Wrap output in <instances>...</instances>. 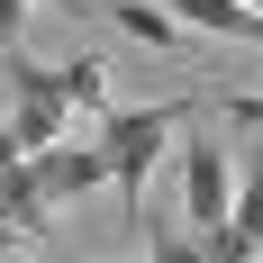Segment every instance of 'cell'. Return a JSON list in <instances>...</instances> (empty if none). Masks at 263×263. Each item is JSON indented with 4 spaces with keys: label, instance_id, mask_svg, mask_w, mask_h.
<instances>
[{
    "label": "cell",
    "instance_id": "6da1fadb",
    "mask_svg": "<svg viewBox=\"0 0 263 263\" xmlns=\"http://www.w3.org/2000/svg\"><path fill=\"white\" fill-rule=\"evenodd\" d=\"M191 118H200V91H191V100H163V109H109L100 127H91V145L109 155V182H118L127 218L145 209V173H155L163 136H173V127H191Z\"/></svg>",
    "mask_w": 263,
    "mask_h": 263
},
{
    "label": "cell",
    "instance_id": "ba28073f",
    "mask_svg": "<svg viewBox=\"0 0 263 263\" xmlns=\"http://www.w3.org/2000/svg\"><path fill=\"white\" fill-rule=\"evenodd\" d=\"M100 9H109V18H118V27H127V36H136V46H173V36H182V27H173V18H163V9H155V0H100Z\"/></svg>",
    "mask_w": 263,
    "mask_h": 263
},
{
    "label": "cell",
    "instance_id": "7c38bea8",
    "mask_svg": "<svg viewBox=\"0 0 263 263\" xmlns=\"http://www.w3.org/2000/svg\"><path fill=\"white\" fill-rule=\"evenodd\" d=\"M46 263H82V254H54V245H46Z\"/></svg>",
    "mask_w": 263,
    "mask_h": 263
},
{
    "label": "cell",
    "instance_id": "9c48e42d",
    "mask_svg": "<svg viewBox=\"0 0 263 263\" xmlns=\"http://www.w3.org/2000/svg\"><path fill=\"white\" fill-rule=\"evenodd\" d=\"M200 118H227V127H263V91H218V100H200Z\"/></svg>",
    "mask_w": 263,
    "mask_h": 263
},
{
    "label": "cell",
    "instance_id": "7a4b0ae2",
    "mask_svg": "<svg viewBox=\"0 0 263 263\" xmlns=\"http://www.w3.org/2000/svg\"><path fill=\"white\" fill-rule=\"evenodd\" d=\"M0 73H9V91H18V118L0 127V145H9V155H46V145H64L73 109H64V82H54V64H27V54L9 46V54H0Z\"/></svg>",
    "mask_w": 263,
    "mask_h": 263
},
{
    "label": "cell",
    "instance_id": "30bf717a",
    "mask_svg": "<svg viewBox=\"0 0 263 263\" xmlns=\"http://www.w3.org/2000/svg\"><path fill=\"white\" fill-rule=\"evenodd\" d=\"M27 9H36V0H0V54L27 36Z\"/></svg>",
    "mask_w": 263,
    "mask_h": 263
},
{
    "label": "cell",
    "instance_id": "277c9868",
    "mask_svg": "<svg viewBox=\"0 0 263 263\" xmlns=\"http://www.w3.org/2000/svg\"><path fill=\"white\" fill-rule=\"evenodd\" d=\"M27 182H36V200H64V191L109 182V155L100 145H46V155H27Z\"/></svg>",
    "mask_w": 263,
    "mask_h": 263
},
{
    "label": "cell",
    "instance_id": "5b68a950",
    "mask_svg": "<svg viewBox=\"0 0 263 263\" xmlns=\"http://www.w3.org/2000/svg\"><path fill=\"white\" fill-rule=\"evenodd\" d=\"M227 245L263 263V145L245 155V173H236V209H227Z\"/></svg>",
    "mask_w": 263,
    "mask_h": 263
},
{
    "label": "cell",
    "instance_id": "52a82bcc",
    "mask_svg": "<svg viewBox=\"0 0 263 263\" xmlns=\"http://www.w3.org/2000/svg\"><path fill=\"white\" fill-rule=\"evenodd\" d=\"M54 82H64V109H73V118H91V127L109 118V64H100V54H73V64H54Z\"/></svg>",
    "mask_w": 263,
    "mask_h": 263
},
{
    "label": "cell",
    "instance_id": "3957f363",
    "mask_svg": "<svg viewBox=\"0 0 263 263\" xmlns=\"http://www.w3.org/2000/svg\"><path fill=\"white\" fill-rule=\"evenodd\" d=\"M227 209H236L227 145H218V136H191V145H182V218L200 227V245H218V236H227Z\"/></svg>",
    "mask_w": 263,
    "mask_h": 263
},
{
    "label": "cell",
    "instance_id": "8fae6325",
    "mask_svg": "<svg viewBox=\"0 0 263 263\" xmlns=\"http://www.w3.org/2000/svg\"><path fill=\"white\" fill-rule=\"evenodd\" d=\"M46 9H73V18H82V9H100V0H46Z\"/></svg>",
    "mask_w": 263,
    "mask_h": 263
},
{
    "label": "cell",
    "instance_id": "8992f818",
    "mask_svg": "<svg viewBox=\"0 0 263 263\" xmlns=\"http://www.w3.org/2000/svg\"><path fill=\"white\" fill-rule=\"evenodd\" d=\"M127 227L145 236V263H209V245H200V236H182V218H173V209H155V200H145Z\"/></svg>",
    "mask_w": 263,
    "mask_h": 263
}]
</instances>
